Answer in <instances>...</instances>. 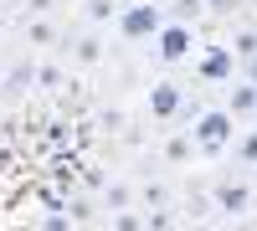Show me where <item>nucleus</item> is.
<instances>
[{
  "instance_id": "nucleus-1",
  "label": "nucleus",
  "mask_w": 257,
  "mask_h": 231,
  "mask_svg": "<svg viewBox=\"0 0 257 231\" xmlns=\"http://www.w3.org/2000/svg\"><path fill=\"white\" fill-rule=\"evenodd\" d=\"M160 26H165V11L155 6V0H134V6L118 11V36H128V41L160 36Z\"/></svg>"
},
{
  "instance_id": "nucleus-2",
  "label": "nucleus",
  "mask_w": 257,
  "mask_h": 231,
  "mask_svg": "<svg viewBox=\"0 0 257 231\" xmlns=\"http://www.w3.org/2000/svg\"><path fill=\"white\" fill-rule=\"evenodd\" d=\"M231 129H237V123H231L226 108H206V113L196 118V149H201V154H221L226 144H231Z\"/></svg>"
},
{
  "instance_id": "nucleus-3",
  "label": "nucleus",
  "mask_w": 257,
  "mask_h": 231,
  "mask_svg": "<svg viewBox=\"0 0 257 231\" xmlns=\"http://www.w3.org/2000/svg\"><path fill=\"white\" fill-rule=\"evenodd\" d=\"M155 52H160V62H190L196 57V31L185 21H165L155 36Z\"/></svg>"
},
{
  "instance_id": "nucleus-4",
  "label": "nucleus",
  "mask_w": 257,
  "mask_h": 231,
  "mask_svg": "<svg viewBox=\"0 0 257 231\" xmlns=\"http://www.w3.org/2000/svg\"><path fill=\"white\" fill-rule=\"evenodd\" d=\"M196 72H201L206 82H221V77H231V47H206V57L196 62Z\"/></svg>"
},
{
  "instance_id": "nucleus-5",
  "label": "nucleus",
  "mask_w": 257,
  "mask_h": 231,
  "mask_svg": "<svg viewBox=\"0 0 257 231\" xmlns=\"http://www.w3.org/2000/svg\"><path fill=\"white\" fill-rule=\"evenodd\" d=\"M149 113L155 118H175L180 113V88L175 82H155V88H149Z\"/></svg>"
},
{
  "instance_id": "nucleus-6",
  "label": "nucleus",
  "mask_w": 257,
  "mask_h": 231,
  "mask_svg": "<svg viewBox=\"0 0 257 231\" xmlns=\"http://www.w3.org/2000/svg\"><path fill=\"white\" fill-rule=\"evenodd\" d=\"M118 0H82V16H88V26H108V21H118Z\"/></svg>"
},
{
  "instance_id": "nucleus-7",
  "label": "nucleus",
  "mask_w": 257,
  "mask_h": 231,
  "mask_svg": "<svg viewBox=\"0 0 257 231\" xmlns=\"http://www.w3.org/2000/svg\"><path fill=\"white\" fill-rule=\"evenodd\" d=\"M216 205L231 211V216H242V211H247V185H221V190H216Z\"/></svg>"
},
{
  "instance_id": "nucleus-8",
  "label": "nucleus",
  "mask_w": 257,
  "mask_h": 231,
  "mask_svg": "<svg viewBox=\"0 0 257 231\" xmlns=\"http://www.w3.org/2000/svg\"><path fill=\"white\" fill-rule=\"evenodd\" d=\"M36 82H41V88H47V93H57L62 82H67V72H62L57 62H41V67H36Z\"/></svg>"
},
{
  "instance_id": "nucleus-9",
  "label": "nucleus",
  "mask_w": 257,
  "mask_h": 231,
  "mask_svg": "<svg viewBox=\"0 0 257 231\" xmlns=\"http://www.w3.org/2000/svg\"><path fill=\"white\" fill-rule=\"evenodd\" d=\"M31 82H36V67L26 62V67H11V72H6V82H0V88H11V93H21V88H31Z\"/></svg>"
},
{
  "instance_id": "nucleus-10",
  "label": "nucleus",
  "mask_w": 257,
  "mask_h": 231,
  "mask_svg": "<svg viewBox=\"0 0 257 231\" xmlns=\"http://www.w3.org/2000/svg\"><path fill=\"white\" fill-rule=\"evenodd\" d=\"M252 108H257V82H242L231 93V113H252Z\"/></svg>"
},
{
  "instance_id": "nucleus-11",
  "label": "nucleus",
  "mask_w": 257,
  "mask_h": 231,
  "mask_svg": "<svg viewBox=\"0 0 257 231\" xmlns=\"http://www.w3.org/2000/svg\"><path fill=\"white\" fill-rule=\"evenodd\" d=\"M98 57H103V47H98V36H82V41H77V62H82V67H93Z\"/></svg>"
},
{
  "instance_id": "nucleus-12",
  "label": "nucleus",
  "mask_w": 257,
  "mask_h": 231,
  "mask_svg": "<svg viewBox=\"0 0 257 231\" xmlns=\"http://www.w3.org/2000/svg\"><path fill=\"white\" fill-rule=\"evenodd\" d=\"M231 52L237 57H257V31H237L231 36Z\"/></svg>"
},
{
  "instance_id": "nucleus-13",
  "label": "nucleus",
  "mask_w": 257,
  "mask_h": 231,
  "mask_svg": "<svg viewBox=\"0 0 257 231\" xmlns=\"http://www.w3.org/2000/svg\"><path fill=\"white\" fill-rule=\"evenodd\" d=\"M237 154H242L247 164H257V129H252V134H242V144H237Z\"/></svg>"
},
{
  "instance_id": "nucleus-14",
  "label": "nucleus",
  "mask_w": 257,
  "mask_h": 231,
  "mask_svg": "<svg viewBox=\"0 0 257 231\" xmlns=\"http://www.w3.org/2000/svg\"><path fill=\"white\" fill-rule=\"evenodd\" d=\"M26 41H36V47H41V41H52V26H47V21H31V26H26Z\"/></svg>"
},
{
  "instance_id": "nucleus-15",
  "label": "nucleus",
  "mask_w": 257,
  "mask_h": 231,
  "mask_svg": "<svg viewBox=\"0 0 257 231\" xmlns=\"http://www.w3.org/2000/svg\"><path fill=\"white\" fill-rule=\"evenodd\" d=\"M103 200H108L113 211H123V205H128V190H123V185H108V190H103Z\"/></svg>"
},
{
  "instance_id": "nucleus-16",
  "label": "nucleus",
  "mask_w": 257,
  "mask_h": 231,
  "mask_svg": "<svg viewBox=\"0 0 257 231\" xmlns=\"http://www.w3.org/2000/svg\"><path fill=\"white\" fill-rule=\"evenodd\" d=\"M190 144H196V139H170V149H165V154H170V159H185V154H190Z\"/></svg>"
},
{
  "instance_id": "nucleus-17",
  "label": "nucleus",
  "mask_w": 257,
  "mask_h": 231,
  "mask_svg": "<svg viewBox=\"0 0 257 231\" xmlns=\"http://www.w3.org/2000/svg\"><path fill=\"white\" fill-rule=\"evenodd\" d=\"M175 11H180V21H185V16L196 21V16H201V0H175Z\"/></svg>"
},
{
  "instance_id": "nucleus-18",
  "label": "nucleus",
  "mask_w": 257,
  "mask_h": 231,
  "mask_svg": "<svg viewBox=\"0 0 257 231\" xmlns=\"http://www.w3.org/2000/svg\"><path fill=\"white\" fill-rule=\"evenodd\" d=\"M26 11H31V16H47V11H52V0H26Z\"/></svg>"
},
{
  "instance_id": "nucleus-19",
  "label": "nucleus",
  "mask_w": 257,
  "mask_h": 231,
  "mask_svg": "<svg viewBox=\"0 0 257 231\" xmlns=\"http://www.w3.org/2000/svg\"><path fill=\"white\" fill-rule=\"evenodd\" d=\"M247 77H252V82H257V57H247Z\"/></svg>"
},
{
  "instance_id": "nucleus-20",
  "label": "nucleus",
  "mask_w": 257,
  "mask_h": 231,
  "mask_svg": "<svg viewBox=\"0 0 257 231\" xmlns=\"http://www.w3.org/2000/svg\"><path fill=\"white\" fill-rule=\"evenodd\" d=\"M0 82H6V67H0Z\"/></svg>"
}]
</instances>
